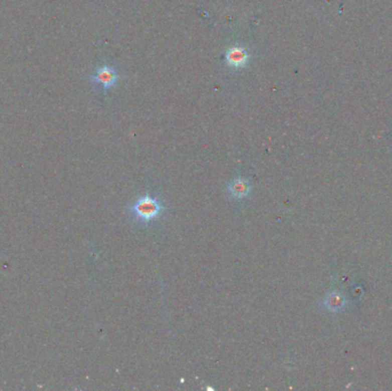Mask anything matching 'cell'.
<instances>
[{
    "mask_svg": "<svg viewBox=\"0 0 392 391\" xmlns=\"http://www.w3.org/2000/svg\"><path fill=\"white\" fill-rule=\"evenodd\" d=\"M125 211L132 221L143 226H148L163 216L167 211V205L159 195L146 192L144 195L137 197L135 202L127 205Z\"/></svg>",
    "mask_w": 392,
    "mask_h": 391,
    "instance_id": "1",
    "label": "cell"
},
{
    "mask_svg": "<svg viewBox=\"0 0 392 391\" xmlns=\"http://www.w3.org/2000/svg\"><path fill=\"white\" fill-rule=\"evenodd\" d=\"M90 80L93 84L101 86L104 93L114 87L120 80V76L117 72L116 68L110 66H101L96 68L95 72L90 76Z\"/></svg>",
    "mask_w": 392,
    "mask_h": 391,
    "instance_id": "2",
    "label": "cell"
},
{
    "mask_svg": "<svg viewBox=\"0 0 392 391\" xmlns=\"http://www.w3.org/2000/svg\"><path fill=\"white\" fill-rule=\"evenodd\" d=\"M250 59V51L242 45H233L225 53V62L233 70L243 69L249 64Z\"/></svg>",
    "mask_w": 392,
    "mask_h": 391,
    "instance_id": "3",
    "label": "cell"
},
{
    "mask_svg": "<svg viewBox=\"0 0 392 391\" xmlns=\"http://www.w3.org/2000/svg\"><path fill=\"white\" fill-rule=\"evenodd\" d=\"M252 185L251 181L245 177L238 176L236 178L228 181V184L226 185L225 192L229 199L233 201H241L248 197L250 192H251Z\"/></svg>",
    "mask_w": 392,
    "mask_h": 391,
    "instance_id": "4",
    "label": "cell"
}]
</instances>
